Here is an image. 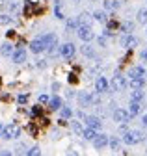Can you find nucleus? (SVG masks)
Wrapping results in <instances>:
<instances>
[{
    "label": "nucleus",
    "instance_id": "obj_1",
    "mask_svg": "<svg viewBox=\"0 0 147 156\" xmlns=\"http://www.w3.org/2000/svg\"><path fill=\"white\" fill-rule=\"evenodd\" d=\"M145 140V134L142 130H128L125 136H123V143L125 145H138Z\"/></svg>",
    "mask_w": 147,
    "mask_h": 156
},
{
    "label": "nucleus",
    "instance_id": "obj_2",
    "mask_svg": "<svg viewBox=\"0 0 147 156\" xmlns=\"http://www.w3.org/2000/svg\"><path fill=\"white\" fill-rule=\"evenodd\" d=\"M19 136H21V126L17 123H9L4 126V136H2L4 140H17Z\"/></svg>",
    "mask_w": 147,
    "mask_h": 156
},
{
    "label": "nucleus",
    "instance_id": "obj_3",
    "mask_svg": "<svg viewBox=\"0 0 147 156\" xmlns=\"http://www.w3.org/2000/svg\"><path fill=\"white\" fill-rule=\"evenodd\" d=\"M110 86H112L114 91H125L128 82H127V78L121 74V73H116V76L112 78V82H110Z\"/></svg>",
    "mask_w": 147,
    "mask_h": 156
},
{
    "label": "nucleus",
    "instance_id": "obj_4",
    "mask_svg": "<svg viewBox=\"0 0 147 156\" xmlns=\"http://www.w3.org/2000/svg\"><path fill=\"white\" fill-rule=\"evenodd\" d=\"M77 35H78L80 41H84V43H89L91 39L95 37V34H93V30H91V26H78Z\"/></svg>",
    "mask_w": 147,
    "mask_h": 156
},
{
    "label": "nucleus",
    "instance_id": "obj_5",
    "mask_svg": "<svg viewBox=\"0 0 147 156\" xmlns=\"http://www.w3.org/2000/svg\"><path fill=\"white\" fill-rule=\"evenodd\" d=\"M131 113H128V110H123V108H116L114 110V121L121 123V125H127L128 121H131Z\"/></svg>",
    "mask_w": 147,
    "mask_h": 156
},
{
    "label": "nucleus",
    "instance_id": "obj_6",
    "mask_svg": "<svg viewBox=\"0 0 147 156\" xmlns=\"http://www.w3.org/2000/svg\"><path fill=\"white\" fill-rule=\"evenodd\" d=\"M38 11H39V6L38 4L32 2V0H24V8H23L24 17H32V15H35Z\"/></svg>",
    "mask_w": 147,
    "mask_h": 156
},
{
    "label": "nucleus",
    "instance_id": "obj_7",
    "mask_svg": "<svg viewBox=\"0 0 147 156\" xmlns=\"http://www.w3.org/2000/svg\"><path fill=\"white\" fill-rule=\"evenodd\" d=\"M136 45H138V39H136L134 35L125 34V35L121 37V47H125V48H128V50H132Z\"/></svg>",
    "mask_w": 147,
    "mask_h": 156
},
{
    "label": "nucleus",
    "instance_id": "obj_8",
    "mask_svg": "<svg viewBox=\"0 0 147 156\" xmlns=\"http://www.w3.org/2000/svg\"><path fill=\"white\" fill-rule=\"evenodd\" d=\"M60 52L63 56V60H73V56H75V45L73 43H63L60 47Z\"/></svg>",
    "mask_w": 147,
    "mask_h": 156
},
{
    "label": "nucleus",
    "instance_id": "obj_9",
    "mask_svg": "<svg viewBox=\"0 0 147 156\" xmlns=\"http://www.w3.org/2000/svg\"><path fill=\"white\" fill-rule=\"evenodd\" d=\"M84 121H86L88 128H93V130H101V126H102V123H101V119L97 115H88Z\"/></svg>",
    "mask_w": 147,
    "mask_h": 156
},
{
    "label": "nucleus",
    "instance_id": "obj_10",
    "mask_svg": "<svg viewBox=\"0 0 147 156\" xmlns=\"http://www.w3.org/2000/svg\"><path fill=\"white\" fill-rule=\"evenodd\" d=\"M110 143V138H108V136L106 134H99L97 136V138L93 140V147L97 149V151H101V149H104L106 145Z\"/></svg>",
    "mask_w": 147,
    "mask_h": 156
},
{
    "label": "nucleus",
    "instance_id": "obj_11",
    "mask_svg": "<svg viewBox=\"0 0 147 156\" xmlns=\"http://www.w3.org/2000/svg\"><path fill=\"white\" fill-rule=\"evenodd\" d=\"M47 48V45H45V41L39 37V39H34V41L30 43V50L34 52V54H39V52H43Z\"/></svg>",
    "mask_w": 147,
    "mask_h": 156
},
{
    "label": "nucleus",
    "instance_id": "obj_12",
    "mask_svg": "<svg viewBox=\"0 0 147 156\" xmlns=\"http://www.w3.org/2000/svg\"><path fill=\"white\" fill-rule=\"evenodd\" d=\"M11 60H13L15 63H23V62H26V50H24L23 47H17L15 54L11 56Z\"/></svg>",
    "mask_w": 147,
    "mask_h": 156
},
{
    "label": "nucleus",
    "instance_id": "obj_13",
    "mask_svg": "<svg viewBox=\"0 0 147 156\" xmlns=\"http://www.w3.org/2000/svg\"><path fill=\"white\" fill-rule=\"evenodd\" d=\"M95 89H97L99 93L108 91V80H106L104 76H99V78H97V82H95Z\"/></svg>",
    "mask_w": 147,
    "mask_h": 156
},
{
    "label": "nucleus",
    "instance_id": "obj_14",
    "mask_svg": "<svg viewBox=\"0 0 147 156\" xmlns=\"http://www.w3.org/2000/svg\"><path fill=\"white\" fill-rule=\"evenodd\" d=\"M41 39L45 41L47 48H50V47H54V45H58V39H56V35H54V34H45V35H41Z\"/></svg>",
    "mask_w": 147,
    "mask_h": 156
},
{
    "label": "nucleus",
    "instance_id": "obj_15",
    "mask_svg": "<svg viewBox=\"0 0 147 156\" xmlns=\"http://www.w3.org/2000/svg\"><path fill=\"white\" fill-rule=\"evenodd\" d=\"M78 26H91V15L88 11L78 15Z\"/></svg>",
    "mask_w": 147,
    "mask_h": 156
},
{
    "label": "nucleus",
    "instance_id": "obj_16",
    "mask_svg": "<svg viewBox=\"0 0 147 156\" xmlns=\"http://www.w3.org/2000/svg\"><path fill=\"white\" fill-rule=\"evenodd\" d=\"M78 102H80V106H91V95L89 93H86V91H82V93H78Z\"/></svg>",
    "mask_w": 147,
    "mask_h": 156
},
{
    "label": "nucleus",
    "instance_id": "obj_17",
    "mask_svg": "<svg viewBox=\"0 0 147 156\" xmlns=\"http://www.w3.org/2000/svg\"><path fill=\"white\" fill-rule=\"evenodd\" d=\"M15 50H17V48H15L11 43H4V45H2V48H0V54H2V56H13V54H15Z\"/></svg>",
    "mask_w": 147,
    "mask_h": 156
},
{
    "label": "nucleus",
    "instance_id": "obj_18",
    "mask_svg": "<svg viewBox=\"0 0 147 156\" xmlns=\"http://www.w3.org/2000/svg\"><path fill=\"white\" fill-rule=\"evenodd\" d=\"M48 108H50L52 112H56V110H62V99H60V97H56V95H54L52 99H50V102H48Z\"/></svg>",
    "mask_w": 147,
    "mask_h": 156
},
{
    "label": "nucleus",
    "instance_id": "obj_19",
    "mask_svg": "<svg viewBox=\"0 0 147 156\" xmlns=\"http://www.w3.org/2000/svg\"><path fill=\"white\" fill-rule=\"evenodd\" d=\"M140 112H142V102H132V101H131V104H128V113L134 117V115H138Z\"/></svg>",
    "mask_w": 147,
    "mask_h": 156
},
{
    "label": "nucleus",
    "instance_id": "obj_20",
    "mask_svg": "<svg viewBox=\"0 0 147 156\" xmlns=\"http://www.w3.org/2000/svg\"><path fill=\"white\" fill-rule=\"evenodd\" d=\"M143 84H145L143 78H131V82H128L132 89H143Z\"/></svg>",
    "mask_w": 147,
    "mask_h": 156
},
{
    "label": "nucleus",
    "instance_id": "obj_21",
    "mask_svg": "<svg viewBox=\"0 0 147 156\" xmlns=\"http://www.w3.org/2000/svg\"><path fill=\"white\" fill-rule=\"evenodd\" d=\"M143 74H145L143 67H132L131 71H128V76L131 78H143Z\"/></svg>",
    "mask_w": 147,
    "mask_h": 156
},
{
    "label": "nucleus",
    "instance_id": "obj_22",
    "mask_svg": "<svg viewBox=\"0 0 147 156\" xmlns=\"http://www.w3.org/2000/svg\"><path fill=\"white\" fill-rule=\"evenodd\" d=\"M82 136H84V140H88V141H93V140L97 138L99 134H97V130H93V128H84V134H82Z\"/></svg>",
    "mask_w": 147,
    "mask_h": 156
},
{
    "label": "nucleus",
    "instance_id": "obj_23",
    "mask_svg": "<svg viewBox=\"0 0 147 156\" xmlns=\"http://www.w3.org/2000/svg\"><path fill=\"white\" fill-rule=\"evenodd\" d=\"M131 101H132V102H142V101H143V91H142V89H132Z\"/></svg>",
    "mask_w": 147,
    "mask_h": 156
},
{
    "label": "nucleus",
    "instance_id": "obj_24",
    "mask_svg": "<svg viewBox=\"0 0 147 156\" xmlns=\"http://www.w3.org/2000/svg\"><path fill=\"white\" fill-rule=\"evenodd\" d=\"M93 19H95L97 23H102V24H106V23H108V17H106V13H104V11H95V13H93Z\"/></svg>",
    "mask_w": 147,
    "mask_h": 156
},
{
    "label": "nucleus",
    "instance_id": "obj_25",
    "mask_svg": "<svg viewBox=\"0 0 147 156\" xmlns=\"http://www.w3.org/2000/svg\"><path fill=\"white\" fill-rule=\"evenodd\" d=\"M119 2H117V0H106V2H104V8L106 9H110V11H116V9H119Z\"/></svg>",
    "mask_w": 147,
    "mask_h": 156
},
{
    "label": "nucleus",
    "instance_id": "obj_26",
    "mask_svg": "<svg viewBox=\"0 0 147 156\" xmlns=\"http://www.w3.org/2000/svg\"><path fill=\"white\" fill-rule=\"evenodd\" d=\"M82 54H84L86 58H93V56H95V48H93V47H89L88 43H84V47H82Z\"/></svg>",
    "mask_w": 147,
    "mask_h": 156
},
{
    "label": "nucleus",
    "instance_id": "obj_27",
    "mask_svg": "<svg viewBox=\"0 0 147 156\" xmlns=\"http://www.w3.org/2000/svg\"><path fill=\"white\" fill-rule=\"evenodd\" d=\"M110 149H112V151H119L121 149V140H117L116 138V136H114V138H110Z\"/></svg>",
    "mask_w": 147,
    "mask_h": 156
},
{
    "label": "nucleus",
    "instance_id": "obj_28",
    "mask_svg": "<svg viewBox=\"0 0 147 156\" xmlns=\"http://www.w3.org/2000/svg\"><path fill=\"white\" fill-rule=\"evenodd\" d=\"M138 23L140 24H147V9H140L138 11Z\"/></svg>",
    "mask_w": 147,
    "mask_h": 156
},
{
    "label": "nucleus",
    "instance_id": "obj_29",
    "mask_svg": "<svg viewBox=\"0 0 147 156\" xmlns=\"http://www.w3.org/2000/svg\"><path fill=\"white\" fill-rule=\"evenodd\" d=\"M65 28H67V32H71V30H78V21H75V19H69L67 24H65Z\"/></svg>",
    "mask_w": 147,
    "mask_h": 156
},
{
    "label": "nucleus",
    "instance_id": "obj_30",
    "mask_svg": "<svg viewBox=\"0 0 147 156\" xmlns=\"http://www.w3.org/2000/svg\"><path fill=\"white\" fill-rule=\"evenodd\" d=\"M71 126H73V130H75L78 136H82V134H84V128H82V125H80L78 121H73V123H71Z\"/></svg>",
    "mask_w": 147,
    "mask_h": 156
},
{
    "label": "nucleus",
    "instance_id": "obj_31",
    "mask_svg": "<svg viewBox=\"0 0 147 156\" xmlns=\"http://www.w3.org/2000/svg\"><path fill=\"white\" fill-rule=\"evenodd\" d=\"M73 117V110L71 108H62V119H71Z\"/></svg>",
    "mask_w": 147,
    "mask_h": 156
},
{
    "label": "nucleus",
    "instance_id": "obj_32",
    "mask_svg": "<svg viewBox=\"0 0 147 156\" xmlns=\"http://www.w3.org/2000/svg\"><path fill=\"white\" fill-rule=\"evenodd\" d=\"M24 156H41V152H39V147H32V149H28Z\"/></svg>",
    "mask_w": 147,
    "mask_h": 156
},
{
    "label": "nucleus",
    "instance_id": "obj_33",
    "mask_svg": "<svg viewBox=\"0 0 147 156\" xmlns=\"http://www.w3.org/2000/svg\"><path fill=\"white\" fill-rule=\"evenodd\" d=\"M26 130H28V132L34 136V138H38V134H39V128L35 126V125H28V126H26Z\"/></svg>",
    "mask_w": 147,
    "mask_h": 156
},
{
    "label": "nucleus",
    "instance_id": "obj_34",
    "mask_svg": "<svg viewBox=\"0 0 147 156\" xmlns=\"http://www.w3.org/2000/svg\"><path fill=\"white\" fill-rule=\"evenodd\" d=\"M132 28H134V24H132V23H123V24H121V30H123L125 34H131V32H132Z\"/></svg>",
    "mask_w": 147,
    "mask_h": 156
},
{
    "label": "nucleus",
    "instance_id": "obj_35",
    "mask_svg": "<svg viewBox=\"0 0 147 156\" xmlns=\"http://www.w3.org/2000/svg\"><path fill=\"white\" fill-rule=\"evenodd\" d=\"M13 21L11 15H0V24H9Z\"/></svg>",
    "mask_w": 147,
    "mask_h": 156
},
{
    "label": "nucleus",
    "instance_id": "obj_36",
    "mask_svg": "<svg viewBox=\"0 0 147 156\" xmlns=\"http://www.w3.org/2000/svg\"><path fill=\"white\" fill-rule=\"evenodd\" d=\"M106 26H108L106 30H110V32L116 30V28H121V24H119V23H116V21H108V23H106Z\"/></svg>",
    "mask_w": 147,
    "mask_h": 156
},
{
    "label": "nucleus",
    "instance_id": "obj_37",
    "mask_svg": "<svg viewBox=\"0 0 147 156\" xmlns=\"http://www.w3.org/2000/svg\"><path fill=\"white\" fill-rule=\"evenodd\" d=\"M32 117L35 119V117H41V108L39 106H34L32 108Z\"/></svg>",
    "mask_w": 147,
    "mask_h": 156
},
{
    "label": "nucleus",
    "instance_id": "obj_38",
    "mask_svg": "<svg viewBox=\"0 0 147 156\" xmlns=\"http://www.w3.org/2000/svg\"><path fill=\"white\" fill-rule=\"evenodd\" d=\"M99 45H101V47H106V45H108V37H106L104 34L99 35Z\"/></svg>",
    "mask_w": 147,
    "mask_h": 156
},
{
    "label": "nucleus",
    "instance_id": "obj_39",
    "mask_svg": "<svg viewBox=\"0 0 147 156\" xmlns=\"http://www.w3.org/2000/svg\"><path fill=\"white\" fill-rule=\"evenodd\" d=\"M48 102H50V99L47 95H39V104H48Z\"/></svg>",
    "mask_w": 147,
    "mask_h": 156
},
{
    "label": "nucleus",
    "instance_id": "obj_40",
    "mask_svg": "<svg viewBox=\"0 0 147 156\" xmlns=\"http://www.w3.org/2000/svg\"><path fill=\"white\" fill-rule=\"evenodd\" d=\"M101 102V99H99V95H91V106H97Z\"/></svg>",
    "mask_w": 147,
    "mask_h": 156
},
{
    "label": "nucleus",
    "instance_id": "obj_41",
    "mask_svg": "<svg viewBox=\"0 0 147 156\" xmlns=\"http://www.w3.org/2000/svg\"><path fill=\"white\" fill-rule=\"evenodd\" d=\"M17 101H19V104H24L26 101H28V95L24 93V95H19V97H17Z\"/></svg>",
    "mask_w": 147,
    "mask_h": 156
},
{
    "label": "nucleus",
    "instance_id": "obj_42",
    "mask_svg": "<svg viewBox=\"0 0 147 156\" xmlns=\"http://www.w3.org/2000/svg\"><path fill=\"white\" fill-rule=\"evenodd\" d=\"M69 82H71V84H77V82H78V78H77L75 73H71V74H69Z\"/></svg>",
    "mask_w": 147,
    "mask_h": 156
},
{
    "label": "nucleus",
    "instance_id": "obj_43",
    "mask_svg": "<svg viewBox=\"0 0 147 156\" xmlns=\"http://www.w3.org/2000/svg\"><path fill=\"white\" fill-rule=\"evenodd\" d=\"M24 151H26V145H23V143H21L19 147H17V152H19V154H23Z\"/></svg>",
    "mask_w": 147,
    "mask_h": 156
},
{
    "label": "nucleus",
    "instance_id": "obj_44",
    "mask_svg": "<svg viewBox=\"0 0 147 156\" xmlns=\"http://www.w3.org/2000/svg\"><path fill=\"white\" fill-rule=\"evenodd\" d=\"M119 132H121V134L125 136V134L128 132V128H127V125H121V126H119Z\"/></svg>",
    "mask_w": 147,
    "mask_h": 156
},
{
    "label": "nucleus",
    "instance_id": "obj_45",
    "mask_svg": "<svg viewBox=\"0 0 147 156\" xmlns=\"http://www.w3.org/2000/svg\"><path fill=\"white\" fill-rule=\"evenodd\" d=\"M9 11L13 13V11H17V4H13V2H9Z\"/></svg>",
    "mask_w": 147,
    "mask_h": 156
},
{
    "label": "nucleus",
    "instance_id": "obj_46",
    "mask_svg": "<svg viewBox=\"0 0 147 156\" xmlns=\"http://www.w3.org/2000/svg\"><path fill=\"white\" fill-rule=\"evenodd\" d=\"M0 156H11L9 151H0Z\"/></svg>",
    "mask_w": 147,
    "mask_h": 156
},
{
    "label": "nucleus",
    "instance_id": "obj_47",
    "mask_svg": "<svg viewBox=\"0 0 147 156\" xmlns=\"http://www.w3.org/2000/svg\"><path fill=\"white\" fill-rule=\"evenodd\" d=\"M142 60H143V62H147V50H143V52H142Z\"/></svg>",
    "mask_w": 147,
    "mask_h": 156
},
{
    "label": "nucleus",
    "instance_id": "obj_48",
    "mask_svg": "<svg viewBox=\"0 0 147 156\" xmlns=\"http://www.w3.org/2000/svg\"><path fill=\"white\" fill-rule=\"evenodd\" d=\"M142 123H143V126H147V113L142 117Z\"/></svg>",
    "mask_w": 147,
    "mask_h": 156
},
{
    "label": "nucleus",
    "instance_id": "obj_49",
    "mask_svg": "<svg viewBox=\"0 0 147 156\" xmlns=\"http://www.w3.org/2000/svg\"><path fill=\"white\" fill-rule=\"evenodd\" d=\"M6 35H8V37H13V35H15V32H13V30H8V32H6Z\"/></svg>",
    "mask_w": 147,
    "mask_h": 156
},
{
    "label": "nucleus",
    "instance_id": "obj_50",
    "mask_svg": "<svg viewBox=\"0 0 147 156\" xmlns=\"http://www.w3.org/2000/svg\"><path fill=\"white\" fill-rule=\"evenodd\" d=\"M67 156H78V154H77L75 151H69V152H67Z\"/></svg>",
    "mask_w": 147,
    "mask_h": 156
},
{
    "label": "nucleus",
    "instance_id": "obj_51",
    "mask_svg": "<svg viewBox=\"0 0 147 156\" xmlns=\"http://www.w3.org/2000/svg\"><path fill=\"white\" fill-rule=\"evenodd\" d=\"M2 136H4V126L0 125V138H2Z\"/></svg>",
    "mask_w": 147,
    "mask_h": 156
},
{
    "label": "nucleus",
    "instance_id": "obj_52",
    "mask_svg": "<svg viewBox=\"0 0 147 156\" xmlns=\"http://www.w3.org/2000/svg\"><path fill=\"white\" fill-rule=\"evenodd\" d=\"M73 2H75V4H78V2H80V0H73Z\"/></svg>",
    "mask_w": 147,
    "mask_h": 156
}]
</instances>
